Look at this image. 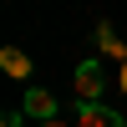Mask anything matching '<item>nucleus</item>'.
Segmentation results:
<instances>
[{"label": "nucleus", "instance_id": "8", "mask_svg": "<svg viewBox=\"0 0 127 127\" xmlns=\"http://www.w3.org/2000/svg\"><path fill=\"white\" fill-rule=\"evenodd\" d=\"M41 127H66V122H61V117H51V122H41Z\"/></svg>", "mask_w": 127, "mask_h": 127}, {"label": "nucleus", "instance_id": "3", "mask_svg": "<svg viewBox=\"0 0 127 127\" xmlns=\"http://www.w3.org/2000/svg\"><path fill=\"white\" fill-rule=\"evenodd\" d=\"M97 56H112L117 66H127V41H117L112 20H97Z\"/></svg>", "mask_w": 127, "mask_h": 127}, {"label": "nucleus", "instance_id": "6", "mask_svg": "<svg viewBox=\"0 0 127 127\" xmlns=\"http://www.w3.org/2000/svg\"><path fill=\"white\" fill-rule=\"evenodd\" d=\"M117 87H122V92H127V66H117Z\"/></svg>", "mask_w": 127, "mask_h": 127}, {"label": "nucleus", "instance_id": "1", "mask_svg": "<svg viewBox=\"0 0 127 127\" xmlns=\"http://www.w3.org/2000/svg\"><path fill=\"white\" fill-rule=\"evenodd\" d=\"M102 92H107V71L92 56V61H81L71 71V97H76V107H92V102H102Z\"/></svg>", "mask_w": 127, "mask_h": 127}, {"label": "nucleus", "instance_id": "4", "mask_svg": "<svg viewBox=\"0 0 127 127\" xmlns=\"http://www.w3.org/2000/svg\"><path fill=\"white\" fill-rule=\"evenodd\" d=\"M76 127H127L112 107H102V102H92V107H76Z\"/></svg>", "mask_w": 127, "mask_h": 127}, {"label": "nucleus", "instance_id": "7", "mask_svg": "<svg viewBox=\"0 0 127 127\" xmlns=\"http://www.w3.org/2000/svg\"><path fill=\"white\" fill-rule=\"evenodd\" d=\"M0 127H20V117H0Z\"/></svg>", "mask_w": 127, "mask_h": 127}, {"label": "nucleus", "instance_id": "5", "mask_svg": "<svg viewBox=\"0 0 127 127\" xmlns=\"http://www.w3.org/2000/svg\"><path fill=\"white\" fill-rule=\"evenodd\" d=\"M0 66H5V76H15V81H31V71H36L20 46H5V51H0Z\"/></svg>", "mask_w": 127, "mask_h": 127}, {"label": "nucleus", "instance_id": "2", "mask_svg": "<svg viewBox=\"0 0 127 127\" xmlns=\"http://www.w3.org/2000/svg\"><path fill=\"white\" fill-rule=\"evenodd\" d=\"M20 112H26V117H36V127H41V122H51V117H56V97H51L46 87H26Z\"/></svg>", "mask_w": 127, "mask_h": 127}]
</instances>
